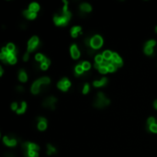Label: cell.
I'll list each match as a JSON object with an SVG mask.
<instances>
[{"mask_svg":"<svg viewBox=\"0 0 157 157\" xmlns=\"http://www.w3.org/2000/svg\"><path fill=\"white\" fill-rule=\"evenodd\" d=\"M98 99H97V101H96V103H95L96 107H98V108H104V107L108 106L110 103V101L109 99L106 98L102 93H98Z\"/></svg>","mask_w":157,"mask_h":157,"instance_id":"obj_1","label":"cell"},{"mask_svg":"<svg viewBox=\"0 0 157 157\" xmlns=\"http://www.w3.org/2000/svg\"><path fill=\"white\" fill-rule=\"evenodd\" d=\"M103 44V40L100 36L97 35V36H94L90 40V45L91 47L94 49H99Z\"/></svg>","mask_w":157,"mask_h":157,"instance_id":"obj_2","label":"cell"},{"mask_svg":"<svg viewBox=\"0 0 157 157\" xmlns=\"http://www.w3.org/2000/svg\"><path fill=\"white\" fill-rule=\"evenodd\" d=\"M39 45V39L38 37L34 36L31 39L29 40V44H28V53L33 52V51L37 48V46Z\"/></svg>","mask_w":157,"mask_h":157,"instance_id":"obj_3","label":"cell"},{"mask_svg":"<svg viewBox=\"0 0 157 157\" xmlns=\"http://www.w3.org/2000/svg\"><path fill=\"white\" fill-rule=\"evenodd\" d=\"M58 87L63 90V91H66L70 87H71V83L70 81L67 79V78H63L62 80L60 81V82L58 83Z\"/></svg>","mask_w":157,"mask_h":157,"instance_id":"obj_4","label":"cell"},{"mask_svg":"<svg viewBox=\"0 0 157 157\" xmlns=\"http://www.w3.org/2000/svg\"><path fill=\"white\" fill-rule=\"evenodd\" d=\"M53 20H54L55 24L58 25V26H65V25H66L67 22H68V20L64 17H63V16L59 17V16H57V15H55V16H54Z\"/></svg>","mask_w":157,"mask_h":157,"instance_id":"obj_5","label":"cell"},{"mask_svg":"<svg viewBox=\"0 0 157 157\" xmlns=\"http://www.w3.org/2000/svg\"><path fill=\"white\" fill-rule=\"evenodd\" d=\"M55 103H56V98L51 97V98H48L45 99L43 106H44V107H46V108L54 109V104Z\"/></svg>","mask_w":157,"mask_h":157,"instance_id":"obj_6","label":"cell"},{"mask_svg":"<svg viewBox=\"0 0 157 157\" xmlns=\"http://www.w3.org/2000/svg\"><path fill=\"white\" fill-rule=\"evenodd\" d=\"M111 61H112L113 64L116 67H120L122 65V60L119 57V55H118L117 53H113L112 58H111Z\"/></svg>","mask_w":157,"mask_h":157,"instance_id":"obj_7","label":"cell"},{"mask_svg":"<svg viewBox=\"0 0 157 157\" xmlns=\"http://www.w3.org/2000/svg\"><path fill=\"white\" fill-rule=\"evenodd\" d=\"M71 55H72V57L74 59H78L79 58L80 52L78 51L76 45H73V46L71 47Z\"/></svg>","mask_w":157,"mask_h":157,"instance_id":"obj_8","label":"cell"},{"mask_svg":"<svg viewBox=\"0 0 157 157\" xmlns=\"http://www.w3.org/2000/svg\"><path fill=\"white\" fill-rule=\"evenodd\" d=\"M40 85H42V83L40 82V80H37L32 85V87H31V92L33 94H38L40 92Z\"/></svg>","mask_w":157,"mask_h":157,"instance_id":"obj_9","label":"cell"},{"mask_svg":"<svg viewBox=\"0 0 157 157\" xmlns=\"http://www.w3.org/2000/svg\"><path fill=\"white\" fill-rule=\"evenodd\" d=\"M4 143H5V144L6 145H8V146H10V147H12V146H15L17 144V141L15 140V139H11L10 140L8 137H4Z\"/></svg>","mask_w":157,"mask_h":157,"instance_id":"obj_10","label":"cell"},{"mask_svg":"<svg viewBox=\"0 0 157 157\" xmlns=\"http://www.w3.org/2000/svg\"><path fill=\"white\" fill-rule=\"evenodd\" d=\"M23 14H24V16L26 17L27 18H29V19H33V18H36V16H37L36 13L30 11L29 9V10H25V11L23 12Z\"/></svg>","mask_w":157,"mask_h":157,"instance_id":"obj_11","label":"cell"},{"mask_svg":"<svg viewBox=\"0 0 157 157\" xmlns=\"http://www.w3.org/2000/svg\"><path fill=\"white\" fill-rule=\"evenodd\" d=\"M107 81H108L107 78H102L100 81H95L93 85H95V87H102V85H104L106 83H107Z\"/></svg>","mask_w":157,"mask_h":157,"instance_id":"obj_12","label":"cell"},{"mask_svg":"<svg viewBox=\"0 0 157 157\" xmlns=\"http://www.w3.org/2000/svg\"><path fill=\"white\" fill-rule=\"evenodd\" d=\"M18 78H19L20 81H21V82H26V81H27V79H28L27 74H26V73H25L23 70H20L19 75H18Z\"/></svg>","mask_w":157,"mask_h":157,"instance_id":"obj_13","label":"cell"},{"mask_svg":"<svg viewBox=\"0 0 157 157\" xmlns=\"http://www.w3.org/2000/svg\"><path fill=\"white\" fill-rule=\"evenodd\" d=\"M112 55H113V53L111 52H109V51H106V52H104V53H103V58L105 61H110L111 58H112Z\"/></svg>","mask_w":157,"mask_h":157,"instance_id":"obj_14","label":"cell"},{"mask_svg":"<svg viewBox=\"0 0 157 157\" xmlns=\"http://www.w3.org/2000/svg\"><path fill=\"white\" fill-rule=\"evenodd\" d=\"M39 9H40V6L37 3H32V4L29 5V10H30V11L36 13Z\"/></svg>","mask_w":157,"mask_h":157,"instance_id":"obj_15","label":"cell"},{"mask_svg":"<svg viewBox=\"0 0 157 157\" xmlns=\"http://www.w3.org/2000/svg\"><path fill=\"white\" fill-rule=\"evenodd\" d=\"M91 9H92L91 8V6L87 3H84V4L81 5V10H83V11H85V12H90Z\"/></svg>","mask_w":157,"mask_h":157,"instance_id":"obj_16","label":"cell"},{"mask_svg":"<svg viewBox=\"0 0 157 157\" xmlns=\"http://www.w3.org/2000/svg\"><path fill=\"white\" fill-rule=\"evenodd\" d=\"M81 31V28L80 27H74L71 30V34L74 38H76L77 37V33Z\"/></svg>","mask_w":157,"mask_h":157,"instance_id":"obj_17","label":"cell"},{"mask_svg":"<svg viewBox=\"0 0 157 157\" xmlns=\"http://www.w3.org/2000/svg\"><path fill=\"white\" fill-rule=\"evenodd\" d=\"M26 108H27L26 103H25V102H22V103H21V108L17 110V113H18V114L24 113V112H25V110H26Z\"/></svg>","mask_w":157,"mask_h":157,"instance_id":"obj_18","label":"cell"},{"mask_svg":"<svg viewBox=\"0 0 157 157\" xmlns=\"http://www.w3.org/2000/svg\"><path fill=\"white\" fill-rule=\"evenodd\" d=\"M104 62V58H103V55H97L96 56V63H98V64H102Z\"/></svg>","mask_w":157,"mask_h":157,"instance_id":"obj_19","label":"cell"},{"mask_svg":"<svg viewBox=\"0 0 157 157\" xmlns=\"http://www.w3.org/2000/svg\"><path fill=\"white\" fill-rule=\"evenodd\" d=\"M29 151H35V152H36L37 150H39V146L36 145V144H34V143H29Z\"/></svg>","mask_w":157,"mask_h":157,"instance_id":"obj_20","label":"cell"},{"mask_svg":"<svg viewBox=\"0 0 157 157\" xmlns=\"http://www.w3.org/2000/svg\"><path fill=\"white\" fill-rule=\"evenodd\" d=\"M47 127V122H39L38 128L40 130H44Z\"/></svg>","mask_w":157,"mask_h":157,"instance_id":"obj_21","label":"cell"},{"mask_svg":"<svg viewBox=\"0 0 157 157\" xmlns=\"http://www.w3.org/2000/svg\"><path fill=\"white\" fill-rule=\"evenodd\" d=\"M84 69H83V66L82 65H77L76 67H75V72H76V74H83V72H84Z\"/></svg>","mask_w":157,"mask_h":157,"instance_id":"obj_22","label":"cell"},{"mask_svg":"<svg viewBox=\"0 0 157 157\" xmlns=\"http://www.w3.org/2000/svg\"><path fill=\"white\" fill-rule=\"evenodd\" d=\"M153 48H151V47H148V46H145L144 48V53L145 54H147V55H151L152 53H153Z\"/></svg>","mask_w":157,"mask_h":157,"instance_id":"obj_23","label":"cell"},{"mask_svg":"<svg viewBox=\"0 0 157 157\" xmlns=\"http://www.w3.org/2000/svg\"><path fill=\"white\" fill-rule=\"evenodd\" d=\"M7 49L8 50V52L10 53H14V51H15V46H14V44L12 43H8V46H7Z\"/></svg>","mask_w":157,"mask_h":157,"instance_id":"obj_24","label":"cell"},{"mask_svg":"<svg viewBox=\"0 0 157 157\" xmlns=\"http://www.w3.org/2000/svg\"><path fill=\"white\" fill-rule=\"evenodd\" d=\"M55 148L54 147H53L52 145H50V144H48V152H47V154H49V155H51L52 154H53V153H55Z\"/></svg>","mask_w":157,"mask_h":157,"instance_id":"obj_25","label":"cell"},{"mask_svg":"<svg viewBox=\"0 0 157 157\" xmlns=\"http://www.w3.org/2000/svg\"><path fill=\"white\" fill-rule=\"evenodd\" d=\"M98 71L100 72V74H107L109 71H108V68L106 66H103V65H100V67L98 69Z\"/></svg>","mask_w":157,"mask_h":157,"instance_id":"obj_26","label":"cell"},{"mask_svg":"<svg viewBox=\"0 0 157 157\" xmlns=\"http://www.w3.org/2000/svg\"><path fill=\"white\" fill-rule=\"evenodd\" d=\"M107 68H108V71L109 72H114V71L116 70V66L113 64V63H109L108 66H107Z\"/></svg>","mask_w":157,"mask_h":157,"instance_id":"obj_27","label":"cell"},{"mask_svg":"<svg viewBox=\"0 0 157 157\" xmlns=\"http://www.w3.org/2000/svg\"><path fill=\"white\" fill-rule=\"evenodd\" d=\"M71 16H72V15H71V13L69 11H63V17H64L65 18L68 20V21L71 18Z\"/></svg>","mask_w":157,"mask_h":157,"instance_id":"obj_28","label":"cell"},{"mask_svg":"<svg viewBox=\"0 0 157 157\" xmlns=\"http://www.w3.org/2000/svg\"><path fill=\"white\" fill-rule=\"evenodd\" d=\"M27 157H38V153L35 151H29L28 153Z\"/></svg>","mask_w":157,"mask_h":157,"instance_id":"obj_29","label":"cell"},{"mask_svg":"<svg viewBox=\"0 0 157 157\" xmlns=\"http://www.w3.org/2000/svg\"><path fill=\"white\" fill-rule=\"evenodd\" d=\"M82 66H83V69H84L85 71H87V70L90 69V63H89L88 62H84V63H82Z\"/></svg>","mask_w":157,"mask_h":157,"instance_id":"obj_30","label":"cell"},{"mask_svg":"<svg viewBox=\"0 0 157 157\" xmlns=\"http://www.w3.org/2000/svg\"><path fill=\"white\" fill-rule=\"evenodd\" d=\"M156 44V42H155V40H149V42L146 43V46H148V47H151V48H153L154 45Z\"/></svg>","mask_w":157,"mask_h":157,"instance_id":"obj_31","label":"cell"},{"mask_svg":"<svg viewBox=\"0 0 157 157\" xmlns=\"http://www.w3.org/2000/svg\"><path fill=\"white\" fill-rule=\"evenodd\" d=\"M150 130L152 132H155L157 133V124H154L150 126Z\"/></svg>","mask_w":157,"mask_h":157,"instance_id":"obj_32","label":"cell"},{"mask_svg":"<svg viewBox=\"0 0 157 157\" xmlns=\"http://www.w3.org/2000/svg\"><path fill=\"white\" fill-rule=\"evenodd\" d=\"M0 58H1L2 62H4V63L8 62V58H7V55H6V54H4V53H1V54H0Z\"/></svg>","mask_w":157,"mask_h":157,"instance_id":"obj_33","label":"cell"},{"mask_svg":"<svg viewBox=\"0 0 157 157\" xmlns=\"http://www.w3.org/2000/svg\"><path fill=\"white\" fill-rule=\"evenodd\" d=\"M35 58H36L37 61H39V62H42V60H43V55L42 54H40V53H38L36 56H35Z\"/></svg>","mask_w":157,"mask_h":157,"instance_id":"obj_34","label":"cell"},{"mask_svg":"<svg viewBox=\"0 0 157 157\" xmlns=\"http://www.w3.org/2000/svg\"><path fill=\"white\" fill-rule=\"evenodd\" d=\"M88 90H89V85L87 84H85V87H84V90H83V93L84 94H87L88 92Z\"/></svg>","mask_w":157,"mask_h":157,"instance_id":"obj_35","label":"cell"},{"mask_svg":"<svg viewBox=\"0 0 157 157\" xmlns=\"http://www.w3.org/2000/svg\"><path fill=\"white\" fill-rule=\"evenodd\" d=\"M148 124H149L150 126L155 124V119H154V118H150V119H148Z\"/></svg>","mask_w":157,"mask_h":157,"instance_id":"obj_36","label":"cell"},{"mask_svg":"<svg viewBox=\"0 0 157 157\" xmlns=\"http://www.w3.org/2000/svg\"><path fill=\"white\" fill-rule=\"evenodd\" d=\"M42 63H47L48 65H50V63H51V61L48 59V58H46V57H44L43 58V60H42Z\"/></svg>","mask_w":157,"mask_h":157,"instance_id":"obj_37","label":"cell"},{"mask_svg":"<svg viewBox=\"0 0 157 157\" xmlns=\"http://www.w3.org/2000/svg\"><path fill=\"white\" fill-rule=\"evenodd\" d=\"M48 66H49V65H48L47 63H42V65H40V68H42V70H46V69L48 68Z\"/></svg>","mask_w":157,"mask_h":157,"instance_id":"obj_38","label":"cell"},{"mask_svg":"<svg viewBox=\"0 0 157 157\" xmlns=\"http://www.w3.org/2000/svg\"><path fill=\"white\" fill-rule=\"evenodd\" d=\"M2 53L6 54V55H8L10 53L8 52V49H7V47H6V48H3V49H2Z\"/></svg>","mask_w":157,"mask_h":157,"instance_id":"obj_39","label":"cell"},{"mask_svg":"<svg viewBox=\"0 0 157 157\" xmlns=\"http://www.w3.org/2000/svg\"><path fill=\"white\" fill-rule=\"evenodd\" d=\"M11 109H12V110H18V105H17V103H13L12 106H11Z\"/></svg>","mask_w":157,"mask_h":157,"instance_id":"obj_40","label":"cell"},{"mask_svg":"<svg viewBox=\"0 0 157 157\" xmlns=\"http://www.w3.org/2000/svg\"><path fill=\"white\" fill-rule=\"evenodd\" d=\"M23 59H24V61H28V59H29V53H25V55H24Z\"/></svg>","mask_w":157,"mask_h":157,"instance_id":"obj_41","label":"cell"},{"mask_svg":"<svg viewBox=\"0 0 157 157\" xmlns=\"http://www.w3.org/2000/svg\"><path fill=\"white\" fill-rule=\"evenodd\" d=\"M39 121L40 122H47L46 119H45L44 118H39Z\"/></svg>","mask_w":157,"mask_h":157,"instance_id":"obj_42","label":"cell"},{"mask_svg":"<svg viewBox=\"0 0 157 157\" xmlns=\"http://www.w3.org/2000/svg\"><path fill=\"white\" fill-rule=\"evenodd\" d=\"M154 108L157 109V100H155V101H154Z\"/></svg>","mask_w":157,"mask_h":157,"instance_id":"obj_43","label":"cell"},{"mask_svg":"<svg viewBox=\"0 0 157 157\" xmlns=\"http://www.w3.org/2000/svg\"><path fill=\"white\" fill-rule=\"evenodd\" d=\"M3 74V69L0 67V75H2Z\"/></svg>","mask_w":157,"mask_h":157,"instance_id":"obj_44","label":"cell"},{"mask_svg":"<svg viewBox=\"0 0 157 157\" xmlns=\"http://www.w3.org/2000/svg\"><path fill=\"white\" fill-rule=\"evenodd\" d=\"M18 89L19 91H22V90H23V88H22L21 87H18Z\"/></svg>","mask_w":157,"mask_h":157,"instance_id":"obj_45","label":"cell"},{"mask_svg":"<svg viewBox=\"0 0 157 157\" xmlns=\"http://www.w3.org/2000/svg\"><path fill=\"white\" fill-rule=\"evenodd\" d=\"M155 31H156V32H157V27H156V28H155Z\"/></svg>","mask_w":157,"mask_h":157,"instance_id":"obj_46","label":"cell"}]
</instances>
